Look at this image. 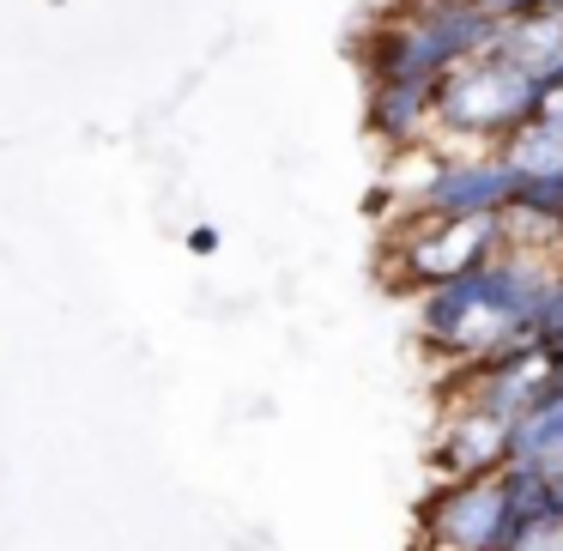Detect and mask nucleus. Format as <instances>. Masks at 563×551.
Masks as SVG:
<instances>
[{"mask_svg":"<svg viewBox=\"0 0 563 551\" xmlns=\"http://www.w3.org/2000/svg\"><path fill=\"white\" fill-rule=\"evenodd\" d=\"M539 110V79L503 62L497 49L466 55L442 67L430 91V134H442V152H490L509 128H521Z\"/></svg>","mask_w":563,"mask_h":551,"instance_id":"1","label":"nucleus"},{"mask_svg":"<svg viewBox=\"0 0 563 551\" xmlns=\"http://www.w3.org/2000/svg\"><path fill=\"white\" fill-rule=\"evenodd\" d=\"M400 19L418 31V43L430 49L437 67H454L466 55H485L497 43V19L478 0H406Z\"/></svg>","mask_w":563,"mask_h":551,"instance_id":"5","label":"nucleus"},{"mask_svg":"<svg viewBox=\"0 0 563 551\" xmlns=\"http://www.w3.org/2000/svg\"><path fill=\"white\" fill-rule=\"evenodd\" d=\"M188 249H200V255H212V249H219V231H207V224H200V231L188 236Z\"/></svg>","mask_w":563,"mask_h":551,"instance_id":"11","label":"nucleus"},{"mask_svg":"<svg viewBox=\"0 0 563 551\" xmlns=\"http://www.w3.org/2000/svg\"><path fill=\"white\" fill-rule=\"evenodd\" d=\"M515 449V418L497 412L485 400H466V394H449V412H442L437 437H430V466L437 478H478L497 473Z\"/></svg>","mask_w":563,"mask_h":551,"instance_id":"3","label":"nucleus"},{"mask_svg":"<svg viewBox=\"0 0 563 551\" xmlns=\"http://www.w3.org/2000/svg\"><path fill=\"white\" fill-rule=\"evenodd\" d=\"M497 25H509V19H527V13H551V7H563V0H478Z\"/></svg>","mask_w":563,"mask_h":551,"instance_id":"10","label":"nucleus"},{"mask_svg":"<svg viewBox=\"0 0 563 551\" xmlns=\"http://www.w3.org/2000/svg\"><path fill=\"white\" fill-rule=\"evenodd\" d=\"M503 551H563V515H539V521H521L509 533Z\"/></svg>","mask_w":563,"mask_h":551,"instance_id":"9","label":"nucleus"},{"mask_svg":"<svg viewBox=\"0 0 563 551\" xmlns=\"http://www.w3.org/2000/svg\"><path fill=\"white\" fill-rule=\"evenodd\" d=\"M509 533H515V515L497 473L437 478V491L418 509V551H503Z\"/></svg>","mask_w":563,"mask_h":551,"instance_id":"2","label":"nucleus"},{"mask_svg":"<svg viewBox=\"0 0 563 551\" xmlns=\"http://www.w3.org/2000/svg\"><path fill=\"white\" fill-rule=\"evenodd\" d=\"M509 454L539 461V466H563V376H551V388L527 412H515V449Z\"/></svg>","mask_w":563,"mask_h":551,"instance_id":"8","label":"nucleus"},{"mask_svg":"<svg viewBox=\"0 0 563 551\" xmlns=\"http://www.w3.org/2000/svg\"><path fill=\"white\" fill-rule=\"evenodd\" d=\"M509 195H515V176L503 170L497 152H442L430 183L406 207H424L437 219H497Z\"/></svg>","mask_w":563,"mask_h":551,"instance_id":"4","label":"nucleus"},{"mask_svg":"<svg viewBox=\"0 0 563 551\" xmlns=\"http://www.w3.org/2000/svg\"><path fill=\"white\" fill-rule=\"evenodd\" d=\"M430 91H437V79H369L364 128L394 152L437 140L430 134Z\"/></svg>","mask_w":563,"mask_h":551,"instance_id":"6","label":"nucleus"},{"mask_svg":"<svg viewBox=\"0 0 563 551\" xmlns=\"http://www.w3.org/2000/svg\"><path fill=\"white\" fill-rule=\"evenodd\" d=\"M490 49L503 55V62H515L521 74L545 79L563 67V13L551 7V13H527V19H509V25H497V43Z\"/></svg>","mask_w":563,"mask_h":551,"instance_id":"7","label":"nucleus"}]
</instances>
